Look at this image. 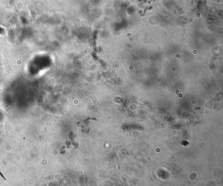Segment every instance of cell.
<instances>
[{"mask_svg":"<svg viewBox=\"0 0 223 186\" xmlns=\"http://www.w3.org/2000/svg\"><path fill=\"white\" fill-rule=\"evenodd\" d=\"M0 176H1L2 177V178H3V179H4V180H6V178H5V177H4V176L3 175V174L2 173V172H0Z\"/></svg>","mask_w":223,"mask_h":186,"instance_id":"1","label":"cell"}]
</instances>
